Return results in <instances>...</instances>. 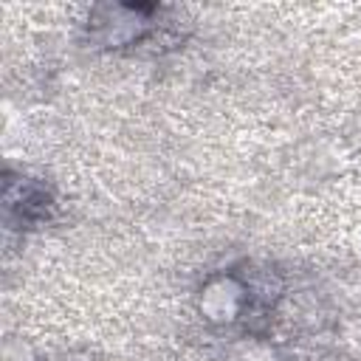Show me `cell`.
Listing matches in <instances>:
<instances>
[{"label":"cell","instance_id":"cell-1","mask_svg":"<svg viewBox=\"0 0 361 361\" xmlns=\"http://www.w3.org/2000/svg\"><path fill=\"white\" fill-rule=\"evenodd\" d=\"M248 310V285L234 274H214L197 290V313L214 327H228Z\"/></svg>","mask_w":361,"mask_h":361},{"label":"cell","instance_id":"cell-2","mask_svg":"<svg viewBox=\"0 0 361 361\" xmlns=\"http://www.w3.org/2000/svg\"><path fill=\"white\" fill-rule=\"evenodd\" d=\"M149 28V8L144 6H99L90 14V34L104 48H124L138 42Z\"/></svg>","mask_w":361,"mask_h":361},{"label":"cell","instance_id":"cell-3","mask_svg":"<svg viewBox=\"0 0 361 361\" xmlns=\"http://www.w3.org/2000/svg\"><path fill=\"white\" fill-rule=\"evenodd\" d=\"M3 361H37V355H34V350L23 341V338H8L6 344H3V355H0Z\"/></svg>","mask_w":361,"mask_h":361}]
</instances>
